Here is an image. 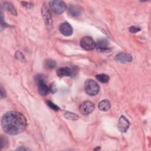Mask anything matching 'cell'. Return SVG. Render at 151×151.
I'll return each instance as SVG.
<instances>
[{
    "instance_id": "cell-1",
    "label": "cell",
    "mask_w": 151,
    "mask_h": 151,
    "mask_svg": "<svg viewBox=\"0 0 151 151\" xmlns=\"http://www.w3.org/2000/svg\"><path fill=\"white\" fill-rule=\"evenodd\" d=\"M1 126L7 134L16 135L25 130L27 127V120L21 113L10 111L2 116Z\"/></svg>"
},
{
    "instance_id": "cell-2",
    "label": "cell",
    "mask_w": 151,
    "mask_h": 151,
    "mask_svg": "<svg viewBox=\"0 0 151 151\" xmlns=\"http://www.w3.org/2000/svg\"><path fill=\"white\" fill-rule=\"evenodd\" d=\"M35 80L38 86V93L41 96H45L50 92L49 87L47 86V85L46 84V77L44 75L41 74H38L36 75L35 77Z\"/></svg>"
},
{
    "instance_id": "cell-3",
    "label": "cell",
    "mask_w": 151,
    "mask_h": 151,
    "mask_svg": "<svg viewBox=\"0 0 151 151\" xmlns=\"http://www.w3.org/2000/svg\"><path fill=\"white\" fill-rule=\"evenodd\" d=\"M84 89L87 94L94 96L98 94L100 87L96 81L92 79H88L84 83Z\"/></svg>"
},
{
    "instance_id": "cell-4",
    "label": "cell",
    "mask_w": 151,
    "mask_h": 151,
    "mask_svg": "<svg viewBox=\"0 0 151 151\" xmlns=\"http://www.w3.org/2000/svg\"><path fill=\"white\" fill-rule=\"evenodd\" d=\"M49 5L52 11H53L54 13L57 14H62L66 9L65 4L62 1H59V0L51 1L49 2Z\"/></svg>"
},
{
    "instance_id": "cell-5",
    "label": "cell",
    "mask_w": 151,
    "mask_h": 151,
    "mask_svg": "<svg viewBox=\"0 0 151 151\" xmlns=\"http://www.w3.org/2000/svg\"><path fill=\"white\" fill-rule=\"evenodd\" d=\"M95 109L94 104L90 101L83 102L80 106V111L84 115H88L91 113Z\"/></svg>"
},
{
    "instance_id": "cell-6",
    "label": "cell",
    "mask_w": 151,
    "mask_h": 151,
    "mask_svg": "<svg viewBox=\"0 0 151 151\" xmlns=\"http://www.w3.org/2000/svg\"><path fill=\"white\" fill-rule=\"evenodd\" d=\"M81 47L87 50H92L96 48V42L90 37H83L80 42Z\"/></svg>"
},
{
    "instance_id": "cell-7",
    "label": "cell",
    "mask_w": 151,
    "mask_h": 151,
    "mask_svg": "<svg viewBox=\"0 0 151 151\" xmlns=\"http://www.w3.org/2000/svg\"><path fill=\"white\" fill-rule=\"evenodd\" d=\"M109 41L106 39H100L96 42V48L97 50L101 52H109L111 49L108 47Z\"/></svg>"
},
{
    "instance_id": "cell-8",
    "label": "cell",
    "mask_w": 151,
    "mask_h": 151,
    "mask_svg": "<svg viewBox=\"0 0 151 151\" xmlns=\"http://www.w3.org/2000/svg\"><path fill=\"white\" fill-rule=\"evenodd\" d=\"M130 126V123L128 119L124 116H120L117 123L118 129L122 133H125L128 130Z\"/></svg>"
},
{
    "instance_id": "cell-9",
    "label": "cell",
    "mask_w": 151,
    "mask_h": 151,
    "mask_svg": "<svg viewBox=\"0 0 151 151\" xmlns=\"http://www.w3.org/2000/svg\"><path fill=\"white\" fill-rule=\"evenodd\" d=\"M60 32L65 36H70L73 34V28L71 25L68 22L62 23L59 27Z\"/></svg>"
},
{
    "instance_id": "cell-10",
    "label": "cell",
    "mask_w": 151,
    "mask_h": 151,
    "mask_svg": "<svg viewBox=\"0 0 151 151\" xmlns=\"http://www.w3.org/2000/svg\"><path fill=\"white\" fill-rule=\"evenodd\" d=\"M42 15L44 17V21L46 24L49 26L51 25L52 23V17L51 15V12L48 8L44 6L42 8Z\"/></svg>"
},
{
    "instance_id": "cell-11",
    "label": "cell",
    "mask_w": 151,
    "mask_h": 151,
    "mask_svg": "<svg viewBox=\"0 0 151 151\" xmlns=\"http://www.w3.org/2000/svg\"><path fill=\"white\" fill-rule=\"evenodd\" d=\"M116 60L122 63H130L132 61V57L129 54L121 52L116 55Z\"/></svg>"
},
{
    "instance_id": "cell-12",
    "label": "cell",
    "mask_w": 151,
    "mask_h": 151,
    "mask_svg": "<svg viewBox=\"0 0 151 151\" xmlns=\"http://www.w3.org/2000/svg\"><path fill=\"white\" fill-rule=\"evenodd\" d=\"M57 74L60 77L70 76L72 73L71 70L68 67H60L57 70Z\"/></svg>"
},
{
    "instance_id": "cell-13",
    "label": "cell",
    "mask_w": 151,
    "mask_h": 151,
    "mask_svg": "<svg viewBox=\"0 0 151 151\" xmlns=\"http://www.w3.org/2000/svg\"><path fill=\"white\" fill-rule=\"evenodd\" d=\"M110 107H111L110 103L107 100H103L101 101L98 105V107L99 110L103 111H108L110 109Z\"/></svg>"
},
{
    "instance_id": "cell-14",
    "label": "cell",
    "mask_w": 151,
    "mask_h": 151,
    "mask_svg": "<svg viewBox=\"0 0 151 151\" xmlns=\"http://www.w3.org/2000/svg\"><path fill=\"white\" fill-rule=\"evenodd\" d=\"M68 12L73 17H78L81 14V9L77 6L70 5L68 8Z\"/></svg>"
},
{
    "instance_id": "cell-15",
    "label": "cell",
    "mask_w": 151,
    "mask_h": 151,
    "mask_svg": "<svg viewBox=\"0 0 151 151\" xmlns=\"http://www.w3.org/2000/svg\"><path fill=\"white\" fill-rule=\"evenodd\" d=\"M2 6L4 7V8L5 10H7V11H9L13 15H16L17 14V11H16V9H15V7L11 3L5 2H4V4L2 5Z\"/></svg>"
},
{
    "instance_id": "cell-16",
    "label": "cell",
    "mask_w": 151,
    "mask_h": 151,
    "mask_svg": "<svg viewBox=\"0 0 151 151\" xmlns=\"http://www.w3.org/2000/svg\"><path fill=\"white\" fill-rule=\"evenodd\" d=\"M96 79L102 83H106L109 81V77L107 74H99L96 75Z\"/></svg>"
},
{
    "instance_id": "cell-17",
    "label": "cell",
    "mask_w": 151,
    "mask_h": 151,
    "mask_svg": "<svg viewBox=\"0 0 151 151\" xmlns=\"http://www.w3.org/2000/svg\"><path fill=\"white\" fill-rule=\"evenodd\" d=\"M44 65L46 68L52 69L55 67L56 63L54 60L52 59H47L44 61Z\"/></svg>"
},
{
    "instance_id": "cell-18",
    "label": "cell",
    "mask_w": 151,
    "mask_h": 151,
    "mask_svg": "<svg viewBox=\"0 0 151 151\" xmlns=\"http://www.w3.org/2000/svg\"><path fill=\"white\" fill-rule=\"evenodd\" d=\"M64 116L66 119L71 120H76L78 119V116L77 114L70 111L65 112Z\"/></svg>"
},
{
    "instance_id": "cell-19",
    "label": "cell",
    "mask_w": 151,
    "mask_h": 151,
    "mask_svg": "<svg viewBox=\"0 0 151 151\" xmlns=\"http://www.w3.org/2000/svg\"><path fill=\"white\" fill-rule=\"evenodd\" d=\"M47 105H48V106L50 109H52V110H54L55 111H58V110H60L59 107L58 106H57L56 104H55L54 103H53L51 101H49V100L47 101Z\"/></svg>"
},
{
    "instance_id": "cell-20",
    "label": "cell",
    "mask_w": 151,
    "mask_h": 151,
    "mask_svg": "<svg viewBox=\"0 0 151 151\" xmlns=\"http://www.w3.org/2000/svg\"><path fill=\"white\" fill-rule=\"evenodd\" d=\"M15 57L18 60H20L21 61H23L25 60L24 56L23 55V54L20 52V51H17L15 54Z\"/></svg>"
},
{
    "instance_id": "cell-21",
    "label": "cell",
    "mask_w": 151,
    "mask_h": 151,
    "mask_svg": "<svg viewBox=\"0 0 151 151\" xmlns=\"http://www.w3.org/2000/svg\"><path fill=\"white\" fill-rule=\"evenodd\" d=\"M140 27H136V26H132V27H130L129 28V31L131 32V33H136V32H139V31H140Z\"/></svg>"
},
{
    "instance_id": "cell-22",
    "label": "cell",
    "mask_w": 151,
    "mask_h": 151,
    "mask_svg": "<svg viewBox=\"0 0 151 151\" xmlns=\"http://www.w3.org/2000/svg\"><path fill=\"white\" fill-rule=\"evenodd\" d=\"M49 88H50V91L51 93H54L57 91V88H56V87H55V85L52 83L50 85V86H49Z\"/></svg>"
},
{
    "instance_id": "cell-23",
    "label": "cell",
    "mask_w": 151,
    "mask_h": 151,
    "mask_svg": "<svg viewBox=\"0 0 151 151\" xmlns=\"http://www.w3.org/2000/svg\"><path fill=\"white\" fill-rule=\"evenodd\" d=\"M22 5L25 7H26L27 8H31L32 7V4H31V3H29V2H21Z\"/></svg>"
},
{
    "instance_id": "cell-24",
    "label": "cell",
    "mask_w": 151,
    "mask_h": 151,
    "mask_svg": "<svg viewBox=\"0 0 151 151\" xmlns=\"http://www.w3.org/2000/svg\"><path fill=\"white\" fill-rule=\"evenodd\" d=\"M6 97V92L2 86L1 87V98L3 99Z\"/></svg>"
},
{
    "instance_id": "cell-25",
    "label": "cell",
    "mask_w": 151,
    "mask_h": 151,
    "mask_svg": "<svg viewBox=\"0 0 151 151\" xmlns=\"http://www.w3.org/2000/svg\"><path fill=\"white\" fill-rule=\"evenodd\" d=\"M17 150H28V149H27V148H23V147H20V148H18Z\"/></svg>"
}]
</instances>
